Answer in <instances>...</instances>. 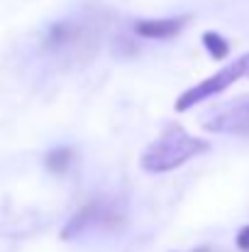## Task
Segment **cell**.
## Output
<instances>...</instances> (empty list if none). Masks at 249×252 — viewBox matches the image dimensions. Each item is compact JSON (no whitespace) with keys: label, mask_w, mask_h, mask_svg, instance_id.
Instances as JSON below:
<instances>
[{"label":"cell","mask_w":249,"mask_h":252,"mask_svg":"<svg viewBox=\"0 0 249 252\" xmlns=\"http://www.w3.org/2000/svg\"><path fill=\"white\" fill-rule=\"evenodd\" d=\"M125 225V208L112 198H95L76 211L61 230L64 240H79L88 235H108Z\"/></svg>","instance_id":"2"},{"label":"cell","mask_w":249,"mask_h":252,"mask_svg":"<svg viewBox=\"0 0 249 252\" xmlns=\"http://www.w3.org/2000/svg\"><path fill=\"white\" fill-rule=\"evenodd\" d=\"M85 44L93 47L90 42V27L85 22H74V20H59L52 22L44 32V42L42 47L52 54H64V52H74L81 49Z\"/></svg>","instance_id":"5"},{"label":"cell","mask_w":249,"mask_h":252,"mask_svg":"<svg viewBox=\"0 0 249 252\" xmlns=\"http://www.w3.org/2000/svg\"><path fill=\"white\" fill-rule=\"evenodd\" d=\"M245 64H247V79H249V54H245Z\"/></svg>","instance_id":"10"},{"label":"cell","mask_w":249,"mask_h":252,"mask_svg":"<svg viewBox=\"0 0 249 252\" xmlns=\"http://www.w3.org/2000/svg\"><path fill=\"white\" fill-rule=\"evenodd\" d=\"M203 127L215 135L249 137V95L235 98L203 118Z\"/></svg>","instance_id":"4"},{"label":"cell","mask_w":249,"mask_h":252,"mask_svg":"<svg viewBox=\"0 0 249 252\" xmlns=\"http://www.w3.org/2000/svg\"><path fill=\"white\" fill-rule=\"evenodd\" d=\"M191 252H208V248H198V250H191Z\"/></svg>","instance_id":"11"},{"label":"cell","mask_w":249,"mask_h":252,"mask_svg":"<svg viewBox=\"0 0 249 252\" xmlns=\"http://www.w3.org/2000/svg\"><path fill=\"white\" fill-rule=\"evenodd\" d=\"M188 15L181 17H159V20H137L135 34L142 39H173L188 25Z\"/></svg>","instance_id":"6"},{"label":"cell","mask_w":249,"mask_h":252,"mask_svg":"<svg viewBox=\"0 0 249 252\" xmlns=\"http://www.w3.org/2000/svg\"><path fill=\"white\" fill-rule=\"evenodd\" d=\"M76 162V152L71 147H54L52 152L44 155V167L54 176H64Z\"/></svg>","instance_id":"7"},{"label":"cell","mask_w":249,"mask_h":252,"mask_svg":"<svg viewBox=\"0 0 249 252\" xmlns=\"http://www.w3.org/2000/svg\"><path fill=\"white\" fill-rule=\"evenodd\" d=\"M237 248L242 252H249V225H245V228L237 233Z\"/></svg>","instance_id":"9"},{"label":"cell","mask_w":249,"mask_h":252,"mask_svg":"<svg viewBox=\"0 0 249 252\" xmlns=\"http://www.w3.org/2000/svg\"><path fill=\"white\" fill-rule=\"evenodd\" d=\"M245 76H247V64H245V57H240V59L230 62L227 66H222L220 71H215L213 76L203 79L200 84L186 88V91L176 98L173 108H176V113H186V110H191L193 105H198V103H203V100H210L213 95H220L222 91H227L235 81H240V79H245Z\"/></svg>","instance_id":"3"},{"label":"cell","mask_w":249,"mask_h":252,"mask_svg":"<svg viewBox=\"0 0 249 252\" xmlns=\"http://www.w3.org/2000/svg\"><path fill=\"white\" fill-rule=\"evenodd\" d=\"M203 47L208 49V54L215 59V62H222V59H227V54H230V42L222 37V34H218V32H213V30H208V32H203Z\"/></svg>","instance_id":"8"},{"label":"cell","mask_w":249,"mask_h":252,"mask_svg":"<svg viewBox=\"0 0 249 252\" xmlns=\"http://www.w3.org/2000/svg\"><path fill=\"white\" fill-rule=\"evenodd\" d=\"M208 150H210L208 140L193 137L178 123H168L164 132L142 152L139 164L149 174H166V171L186 164L188 159H193L198 155H205Z\"/></svg>","instance_id":"1"}]
</instances>
